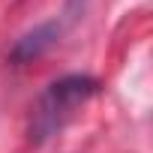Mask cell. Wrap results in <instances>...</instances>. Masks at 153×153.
<instances>
[{
	"label": "cell",
	"mask_w": 153,
	"mask_h": 153,
	"mask_svg": "<svg viewBox=\"0 0 153 153\" xmlns=\"http://www.w3.org/2000/svg\"><path fill=\"white\" fill-rule=\"evenodd\" d=\"M99 90H102L99 78L81 75V72H72V75H63V78L51 81L39 93V99L33 102L30 129H27L30 132V141L33 144H42L51 135H57Z\"/></svg>",
	"instance_id": "obj_1"
},
{
	"label": "cell",
	"mask_w": 153,
	"mask_h": 153,
	"mask_svg": "<svg viewBox=\"0 0 153 153\" xmlns=\"http://www.w3.org/2000/svg\"><path fill=\"white\" fill-rule=\"evenodd\" d=\"M60 30H63L60 21H42V24H36V27L27 30L21 39H15V45H12V51H9V60H12L15 66H24V63L39 60L45 51H51V48L57 45Z\"/></svg>",
	"instance_id": "obj_2"
},
{
	"label": "cell",
	"mask_w": 153,
	"mask_h": 153,
	"mask_svg": "<svg viewBox=\"0 0 153 153\" xmlns=\"http://www.w3.org/2000/svg\"><path fill=\"white\" fill-rule=\"evenodd\" d=\"M69 3V12H81L84 9V0H66Z\"/></svg>",
	"instance_id": "obj_3"
}]
</instances>
